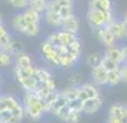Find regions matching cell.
I'll return each mask as SVG.
<instances>
[{"instance_id": "1", "label": "cell", "mask_w": 127, "mask_h": 123, "mask_svg": "<svg viewBox=\"0 0 127 123\" xmlns=\"http://www.w3.org/2000/svg\"><path fill=\"white\" fill-rule=\"evenodd\" d=\"M22 105L24 107L26 116L33 122L41 120L49 113V103L41 99L36 92H24Z\"/></svg>"}, {"instance_id": "47", "label": "cell", "mask_w": 127, "mask_h": 123, "mask_svg": "<svg viewBox=\"0 0 127 123\" xmlns=\"http://www.w3.org/2000/svg\"><path fill=\"white\" fill-rule=\"evenodd\" d=\"M123 24H124V30H126V39H127V23H124V22H123Z\"/></svg>"}, {"instance_id": "30", "label": "cell", "mask_w": 127, "mask_h": 123, "mask_svg": "<svg viewBox=\"0 0 127 123\" xmlns=\"http://www.w3.org/2000/svg\"><path fill=\"white\" fill-rule=\"evenodd\" d=\"M121 83V77H120V72L119 70H111L107 72V84L109 86H117Z\"/></svg>"}, {"instance_id": "50", "label": "cell", "mask_w": 127, "mask_h": 123, "mask_svg": "<svg viewBox=\"0 0 127 123\" xmlns=\"http://www.w3.org/2000/svg\"><path fill=\"white\" fill-rule=\"evenodd\" d=\"M4 1H6V3H12V0H4Z\"/></svg>"}, {"instance_id": "45", "label": "cell", "mask_w": 127, "mask_h": 123, "mask_svg": "<svg viewBox=\"0 0 127 123\" xmlns=\"http://www.w3.org/2000/svg\"><path fill=\"white\" fill-rule=\"evenodd\" d=\"M123 57H124V63H127V44L123 46Z\"/></svg>"}, {"instance_id": "34", "label": "cell", "mask_w": 127, "mask_h": 123, "mask_svg": "<svg viewBox=\"0 0 127 123\" xmlns=\"http://www.w3.org/2000/svg\"><path fill=\"white\" fill-rule=\"evenodd\" d=\"M10 112H12V116L17 117V119H20V120H23L24 117H26V112H24V107H23V105H22V103H20V105H17L16 107H13Z\"/></svg>"}, {"instance_id": "28", "label": "cell", "mask_w": 127, "mask_h": 123, "mask_svg": "<svg viewBox=\"0 0 127 123\" xmlns=\"http://www.w3.org/2000/svg\"><path fill=\"white\" fill-rule=\"evenodd\" d=\"M77 90H79V87H76V86H67L66 89H63V90L60 92V94H62L67 102H70V100L77 99Z\"/></svg>"}, {"instance_id": "2", "label": "cell", "mask_w": 127, "mask_h": 123, "mask_svg": "<svg viewBox=\"0 0 127 123\" xmlns=\"http://www.w3.org/2000/svg\"><path fill=\"white\" fill-rule=\"evenodd\" d=\"M114 10H98V9H89L86 14V20L92 30L106 27L111 20H114Z\"/></svg>"}, {"instance_id": "19", "label": "cell", "mask_w": 127, "mask_h": 123, "mask_svg": "<svg viewBox=\"0 0 127 123\" xmlns=\"http://www.w3.org/2000/svg\"><path fill=\"white\" fill-rule=\"evenodd\" d=\"M77 63H79V62H77L71 54L66 53V54H62V56H60V65H59V67L63 69V70H69V69H73Z\"/></svg>"}, {"instance_id": "32", "label": "cell", "mask_w": 127, "mask_h": 123, "mask_svg": "<svg viewBox=\"0 0 127 123\" xmlns=\"http://www.w3.org/2000/svg\"><path fill=\"white\" fill-rule=\"evenodd\" d=\"M100 62H101V54H98V53H90L86 59V65L90 67L100 65Z\"/></svg>"}, {"instance_id": "37", "label": "cell", "mask_w": 127, "mask_h": 123, "mask_svg": "<svg viewBox=\"0 0 127 123\" xmlns=\"http://www.w3.org/2000/svg\"><path fill=\"white\" fill-rule=\"evenodd\" d=\"M67 84H69V86H76V87H79V86L81 84L80 75H71V76H69V79H67Z\"/></svg>"}, {"instance_id": "40", "label": "cell", "mask_w": 127, "mask_h": 123, "mask_svg": "<svg viewBox=\"0 0 127 123\" xmlns=\"http://www.w3.org/2000/svg\"><path fill=\"white\" fill-rule=\"evenodd\" d=\"M73 13H74V7H63V9H60V14H62L63 19L71 16Z\"/></svg>"}, {"instance_id": "24", "label": "cell", "mask_w": 127, "mask_h": 123, "mask_svg": "<svg viewBox=\"0 0 127 123\" xmlns=\"http://www.w3.org/2000/svg\"><path fill=\"white\" fill-rule=\"evenodd\" d=\"M67 53L69 54H71L73 57L79 62L80 60V57H81V43H80V40L77 39V40H74L71 44H69L67 46Z\"/></svg>"}, {"instance_id": "8", "label": "cell", "mask_w": 127, "mask_h": 123, "mask_svg": "<svg viewBox=\"0 0 127 123\" xmlns=\"http://www.w3.org/2000/svg\"><path fill=\"white\" fill-rule=\"evenodd\" d=\"M106 29L109 30L117 40H124L126 39V30H124V24H123V20L121 19L111 20L109 24H106Z\"/></svg>"}, {"instance_id": "51", "label": "cell", "mask_w": 127, "mask_h": 123, "mask_svg": "<svg viewBox=\"0 0 127 123\" xmlns=\"http://www.w3.org/2000/svg\"><path fill=\"white\" fill-rule=\"evenodd\" d=\"M123 105H124V107H126V109H127V103H123Z\"/></svg>"}, {"instance_id": "16", "label": "cell", "mask_w": 127, "mask_h": 123, "mask_svg": "<svg viewBox=\"0 0 127 123\" xmlns=\"http://www.w3.org/2000/svg\"><path fill=\"white\" fill-rule=\"evenodd\" d=\"M63 7H74V0H49L47 10L60 12V9Z\"/></svg>"}, {"instance_id": "48", "label": "cell", "mask_w": 127, "mask_h": 123, "mask_svg": "<svg viewBox=\"0 0 127 123\" xmlns=\"http://www.w3.org/2000/svg\"><path fill=\"white\" fill-rule=\"evenodd\" d=\"M1 83H3V79H1V73H0V86H1Z\"/></svg>"}, {"instance_id": "42", "label": "cell", "mask_w": 127, "mask_h": 123, "mask_svg": "<svg viewBox=\"0 0 127 123\" xmlns=\"http://www.w3.org/2000/svg\"><path fill=\"white\" fill-rule=\"evenodd\" d=\"M107 123H123L120 117H114V116H107Z\"/></svg>"}, {"instance_id": "5", "label": "cell", "mask_w": 127, "mask_h": 123, "mask_svg": "<svg viewBox=\"0 0 127 123\" xmlns=\"http://www.w3.org/2000/svg\"><path fill=\"white\" fill-rule=\"evenodd\" d=\"M93 33L96 35V39H97L104 47H111L117 43V39H116L106 27H100V29L93 30Z\"/></svg>"}, {"instance_id": "11", "label": "cell", "mask_w": 127, "mask_h": 123, "mask_svg": "<svg viewBox=\"0 0 127 123\" xmlns=\"http://www.w3.org/2000/svg\"><path fill=\"white\" fill-rule=\"evenodd\" d=\"M103 56L107 57V59L114 60V62L120 63V65L124 62V57H123V47L117 46V44H114V46H111V47H106Z\"/></svg>"}, {"instance_id": "29", "label": "cell", "mask_w": 127, "mask_h": 123, "mask_svg": "<svg viewBox=\"0 0 127 123\" xmlns=\"http://www.w3.org/2000/svg\"><path fill=\"white\" fill-rule=\"evenodd\" d=\"M100 65L103 66L104 69L107 72H111V70H119L120 69V63H117V62H114V60H111V59H107L104 57V56H101V62H100Z\"/></svg>"}, {"instance_id": "22", "label": "cell", "mask_w": 127, "mask_h": 123, "mask_svg": "<svg viewBox=\"0 0 127 123\" xmlns=\"http://www.w3.org/2000/svg\"><path fill=\"white\" fill-rule=\"evenodd\" d=\"M1 99L4 102V106H6V109L9 110H12L13 107H16L17 105L22 103V100L19 99L17 96H14L12 93H7V94H1Z\"/></svg>"}, {"instance_id": "15", "label": "cell", "mask_w": 127, "mask_h": 123, "mask_svg": "<svg viewBox=\"0 0 127 123\" xmlns=\"http://www.w3.org/2000/svg\"><path fill=\"white\" fill-rule=\"evenodd\" d=\"M27 20L23 17V14H22V12H19L14 14V17L12 19V27L14 32H17V33H20V35H23V30L24 27L27 26Z\"/></svg>"}, {"instance_id": "33", "label": "cell", "mask_w": 127, "mask_h": 123, "mask_svg": "<svg viewBox=\"0 0 127 123\" xmlns=\"http://www.w3.org/2000/svg\"><path fill=\"white\" fill-rule=\"evenodd\" d=\"M81 116H83V113H81V112L70 110L69 112V116H67V119H66V123H80Z\"/></svg>"}, {"instance_id": "27", "label": "cell", "mask_w": 127, "mask_h": 123, "mask_svg": "<svg viewBox=\"0 0 127 123\" xmlns=\"http://www.w3.org/2000/svg\"><path fill=\"white\" fill-rule=\"evenodd\" d=\"M12 39H13V35L10 33V30L7 29V26L4 23H0V44H1V47L6 43H9Z\"/></svg>"}, {"instance_id": "38", "label": "cell", "mask_w": 127, "mask_h": 123, "mask_svg": "<svg viewBox=\"0 0 127 123\" xmlns=\"http://www.w3.org/2000/svg\"><path fill=\"white\" fill-rule=\"evenodd\" d=\"M69 106H64L63 109H60V110L57 112V115H56V117L57 119H60V120H63V122H66V119H67V116H69Z\"/></svg>"}, {"instance_id": "39", "label": "cell", "mask_w": 127, "mask_h": 123, "mask_svg": "<svg viewBox=\"0 0 127 123\" xmlns=\"http://www.w3.org/2000/svg\"><path fill=\"white\" fill-rule=\"evenodd\" d=\"M10 117H12V112L9 110V109L0 110V123H6Z\"/></svg>"}, {"instance_id": "35", "label": "cell", "mask_w": 127, "mask_h": 123, "mask_svg": "<svg viewBox=\"0 0 127 123\" xmlns=\"http://www.w3.org/2000/svg\"><path fill=\"white\" fill-rule=\"evenodd\" d=\"M67 106H69L70 110H76V112H81L83 113V102L79 99H74V100H70L67 102Z\"/></svg>"}, {"instance_id": "20", "label": "cell", "mask_w": 127, "mask_h": 123, "mask_svg": "<svg viewBox=\"0 0 127 123\" xmlns=\"http://www.w3.org/2000/svg\"><path fill=\"white\" fill-rule=\"evenodd\" d=\"M20 87L23 89L24 92H34L36 87H37V84L39 83L36 82L33 77H24V79H20V80H16Z\"/></svg>"}, {"instance_id": "41", "label": "cell", "mask_w": 127, "mask_h": 123, "mask_svg": "<svg viewBox=\"0 0 127 123\" xmlns=\"http://www.w3.org/2000/svg\"><path fill=\"white\" fill-rule=\"evenodd\" d=\"M119 72H120L121 82H123V83H127V63H126V65H121L120 69H119Z\"/></svg>"}, {"instance_id": "49", "label": "cell", "mask_w": 127, "mask_h": 123, "mask_svg": "<svg viewBox=\"0 0 127 123\" xmlns=\"http://www.w3.org/2000/svg\"><path fill=\"white\" fill-rule=\"evenodd\" d=\"M0 23H3V19H1V14H0Z\"/></svg>"}, {"instance_id": "18", "label": "cell", "mask_w": 127, "mask_h": 123, "mask_svg": "<svg viewBox=\"0 0 127 123\" xmlns=\"http://www.w3.org/2000/svg\"><path fill=\"white\" fill-rule=\"evenodd\" d=\"M64 106H67V100H66L63 96L60 94L57 99H54L53 102H50V103H49V113L56 116V115H57V112L60 110V109H63Z\"/></svg>"}, {"instance_id": "36", "label": "cell", "mask_w": 127, "mask_h": 123, "mask_svg": "<svg viewBox=\"0 0 127 123\" xmlns=\"http://www.w3.org/2000/svg\"><path fill=\"white\" fill-rule=\"evenodd\" d=\"M13 6V9H16L19 12H22L24 10L26 7L29 6V0H12V3H10Z\"/></svg>"}, {"instance_id": "23", "label": "cell", "mask_w": 127, "mask_h": 123, "mask_svg": "<svg viewBox=\"0 0 127 123\" xmlns=\"http://www.w3.org/2000/svg\"><path fill=\"white\" fill-rule=\"evenodd\" d=\"M14 63V54L6 52V50H0V67L7 69Z\"/></svg>"}, {"instance_id": "13", "label": "cell", "mask_w": 127, "mask_h": 123, "mask_svg": "<svg viewBox=\"0 0 127 123\" xmlns=\"http://www.w3.org/2000/svg\"><path fill=\"white\" fill-rule=\"evenodd\" d=\"M89 9H98V10H113L114 1L113 0H89Z\"/></svg>"}, {"instance_id": "12", "label": "cell", "mask_w": 127, "mask_h": 123, "mask_svg": "<svg viewBox=\"0 0 127 123\" xmlns=\"http://www.w3.org/2000/svg\"><path fill=\"white\" fill-rule=\"evenodd\" d=\"M32 77H33L37 83H41V82H46L49 79H52L53 73L47 66H40V67L36 66V69H34V72H33Z\"/></svg>"}, {"instance_id": "10", "label": "cell", "mask_w": 127, "mask_h": 123, "mask_svg": "<svg viewBox=\"0 0 127 123\" xmlns=\"http://www.w3.org/2000/svg\"><path fill=\"white\" fill-rule=\"evenodd\" d=\"M62 30H66V32H71L74 35H79V29H80V20L76 16L74 13L69 16V17L63 19V23H62Z\"/></svg>"}, {"instance_id": "46", "label": "cell", "mask_w": 127, "mask_h": 123, "mask_svg": "<svg viewBox=\"0 0 127 123\" xmlns=\"http://www.w3.org/2000/svg\"><path fill=\"white\" fill-rule=\"evenodd\" d=\"M121 20H123L124 23H127V10L124 12V14H123V19H121Z\"/></svg>"}, {"instance_id": "43", "label": "cell", "mask_w": 127, "mask_h": 123, "mask_svg": "<svg viewBox=\"0 0 127 123\" xmlns=\"http://www.w3.org/2000/svg\"><path fill=\"white\" fill-rule=\"evenodd\" d=\"M23 120H20V119H17V117H14V116H12L9 120H7L6 123H22Z\"/></svg>"}, {"instance_id": "6", "label": "cell", "mask_w": 127, "mask_h": 123, "mask_svg": "<svg viewBox=\"0 0 127 123\" xmlns=\"http://www.w3.org/2000/svg\"><path fill=\"white\" fill-rule=\"evenodd\" d=\"M103 106V97L101 94L92 97V99H87L83 102V115H94L97 113Z\"/></svg>"}, {"instance_id": "14", "label": "cell", "mask_w": 127, "mask_h": 123, "mask_svg": "<svg viewBox=\"0 0 127 123\" xmlns=\"http://www.w3.org/2000/svg\"><path fill=\"white\" fill-rule=\"evenodd\" d=\"M34 62H33V57L27 54L26 52H22L14 56V66L16 67H29V66H33Z\"/></svg>"}, {"instance_id": "26", "label": "cell", "mask_w": 127, "mask_h": 123, "mask_svg": "<svg viewBox=\"0 0 127 123\" xmlns=\"http://www.w3.org/2000/svg\"><path fill=\"white\" fill-rule=\"evenodd\" d=\"M47 6H49V0H29V6L27 7L43 14L47 10Z\"/></svg>"}, {"instance_id": "3", "label": "cell", "mask_w": 127, "mask_h": 123, "mask_svg": "<svg viewBox=\"0 0 127 123\" xmlns=\"http://www.w3.org/2000/svg\"><path fill=\"white\" fill-rule=\"evenodd\" d=\"M39 53H40V56L44 63L53 66V67H59V65H60V56L56 53V46L52 44L47 39H44L40 43Z\"/></svg>"}, {"instance_id": "44", "label": "cell", "mask_w": 127, "mask_h": 123, "mask_svg": "<svg viewBox=\"0 0 127 123\" xmlns=\"http://www.w3.org/2000/svg\"><path fill=\"white\" fill-rule=\"evenodd\" d=\"M121 122L123 123H127V109L126 107H124V110H123V115H121Z\"/></svg>"}, {"instance_id": "7", "label": "cell", "mask_w": 127, "mask_h": 123, "mask_svg": "<svg viewBox=\"0 0 127 123\" xmlns=\"http://www.w3.org/2000/svg\"><path fill=\"white\" fill-rule=\"evenodd\" d=\"M90 77H92V83H94L98 87L107 84V70L101 65H97V66H94V67H92Z\"/></svg>"}, {"instance_id": "52", "label": "cell", "mask_w": 127, "mask_h": 123, "mask_svg": "<svg viewBox=\"0 0 127 123\" xmlns=\"http://www.w3.org/2000/svg\"><path fill=\"white\" fill-rule=\"evenodd\" d=\"M0 50H1V44H0Z\"/></svg>"}, {"instance_id": "9", "label": "cell", "mask_w": 127, "mask_h": 123, "mask_svg": "<svg viewBox=\"0 0 127 123\" xmlns=\"http://www.w3.org/2000/svg\"><path fill=\"white\" fill-rule=\"evenodd\" d=\"M43 19H44V22L49 27L56 30L60 29L62 23H63V17H62L60 12H54V10H46L43 13Z\"/></svg>"}, {"instance_id": "17", "label": "cell", "mask_w": 127, "mask_h": 123, "mask_svg": "<svg viewBox=\"0 0 127 123\" xmlns=\"http://www.w3.org/2000/svg\"><path fill=\"white\" fill-rule=\"evenodd\" d=\"M22 14L29 23H41V20H43V14L30 9V7H26L24 10H22Z\"/></svg>"}, {"instance_id": "4", "label": "cell", "mask_w": 127, "mask_h": 123, "mask_svg": "<svg viewBox=\"0 0 127 123\" xmlns=\"http://www.w3.org/2000/svg\"><path fill=\"white\" fill-rule=\"evenodd\" d=\"M79 39V36L74 35V33H71V32H66V30H62V29H57L52 32L50 35L47 36V40L50 41L52 44L54 46H59V44H66V46H69L71 44L74 40Z\"/></svg>"}, {"instance_id": "25", "label": "cell", "mask_w": 127, "mask_h": 123, "mask_svg": "<svg viewBox=\"0 0 127 123\" xmlns=\"http://www.w3.org/2000/svg\"><path fill=\"white\" fill-rule=\"evenodd\" d=\"M40 32H41L40 23H27V26L23 30V35L27 36V37H36V36L40 35Z\"/></svg>"}, {"instance_id": "31", "label": "cell", "mask_w": 127, "mask_h": 123, "mask_svg": "<svg viewBox=\"0 0 127 123\" xmlns=\"http://www.w3.org/2000/svg\"><path fill=\"white\" fill-rule=\"evenodd\" d=\"M124 110V105L123 103H113L109 107V116H114V117H121Z\"/></svg>"}, {"instance_id": "21", "label": "cell", "mask_w": 127, "mask_h": 123, "mask_svg": "<svg viewBox=\"0 0 127 123\" xmlns=\"http://www.w3.org/2000/svg\"><path fill=\"white\" fill-rule=\"evenodd\" d=\"M80 87L84 90V93L87 94V97L89 99H92V97H96V96H100V89H98V86H96L94 83H81Z\"/></svg>"}]
</instances>
